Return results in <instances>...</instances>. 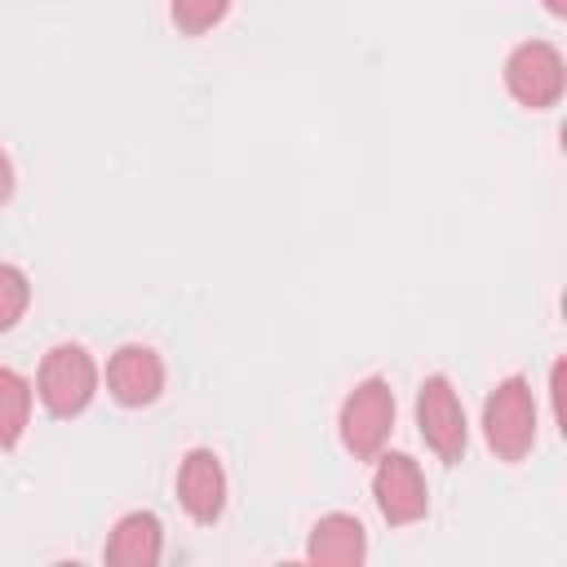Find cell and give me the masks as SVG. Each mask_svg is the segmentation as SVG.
Listing matches in <instances>:
<instances>
[{
    "mask_svg": "<svg viewBox=\"0 0 567 567\" xmlns=\"http://www.w3.org/2000/svg\"><path fill=\"white\" fill-rule=\"evenodd\" d=\"M40 399L53 416H80L97 390V368L80 346H53L40 363Z\"/></svg>",
    "mask_w": 567,
    "mask_h": 567,
    "instance_id": "cell-3",
    "label": "cell"
},
{
    "mask_svg": "<svg viewBox=\"0 0 567 567\" xmlns=\"http://www.w3.org/2000/svg\"><path fill=\"white\" fill-rule=\"evenodd\" d=\"M505 84H509V93H514L523 106H532V111L554 106V102L563 97V84H567L558 49L545 44V40L518 44V49L509 53V62H505Z\"/></svg>",
    "mask_w": 567,
    "mask_h": 567,
    "instance_id": "cell-4",
    "label": "cell"
},
{
    "mask_svg": "<svg viewBox=\"0 0 567 567\" xmlns=\"http://www.w3.org/2000/svg\"><path fill=\"white\" fill-rule=\"evenodd\" d=\"M159 549H164V532H159V518L155 514H124L106 540V563L115 567H155L159 563Z\"/></svg>",
    "mask_w": 567,
    "mask_h": 567,
    "instance_id": "cell-9",
    "label": "cell"
},
{
    "mask_svg": "<svg viewBox=\"0 0 567 567\" xmlns=\"http://www.w3.org/2000/svg\"><path fill=\"white\" fill-rule=\"evenodd\" d=\"M27 301H31L27 275H22L18 266H4V261H0V332H4V328H13V323L22 319Z\"/></svg>",
    "mask_w": 567,
    "mask_h": 567,
    "instance_id": "cell-13",
    "label": "cell"
},
{
    "mask_svg": "<svg viewBox=\"0 0 567 567\" xmlns=\"http://www.w3.org/2000/svg\"><path fill=\"white\" fill-rule=\"evenodd\" d=\"M177 496H182V509L195 518V523H213L226 505V474H221V461L208 452V447H195L186 461H182V474H177Z\"/></svg>",
    "mask_w": 567,
    "mask_h": 567,
    "instance_id": "cell-8",
    "label": "cell"
},
{
    "mask_svg": "<svg viewBox=\"0 0 567 567\" xmlns=\"http://www.w3.org/2000/svg\"><path fill=\"white\" fill-rule=\"evenodd\" d=\"M13 195V168H9V155H4V146H0V204Z\"/></svg>",
    "mask_w": 567,
    "mask_h": 567,
    "instance_id": "cell-14",
    "label": "cell"
},
{
    "mask_svg": "<svg viewBox=\"0 0 567 567\" xmlns=\"http://www.w3.org/2000/svg\"><path fill=\"white\" fill-rule=\"evenodd\" d=\"M106 385L124 408H146L164 390V363L151 346H120L106 363Z\"/></svg>",
    "mask_w": 567,
    "mask_h": 567,
    "instance_id": "cell-7",
    "label": "cell"
},
{
    "mask_svg": "<svg viewBox=\"0 0 567 567\" xmlns=\"http://www.w3.org/2000/svg\"><path fill=\"white\" fill-rule=\"evenodd\" d=\"M31 416V385L13 368H0V447H13Z\"/></svg>",
    "mask_w": 567,
    "mask_h": 567,
    "instance_id": "cell-11",
    "label": "cell"
},
{
    "mask_svg": "<svg viewBox=\"0 0 567 567\" xmlns=\"http://www.w3.org/2000/svg\"><path fill=\"white\" fill-rule=\"evenodd\" d=\"M483 434L501 461H523L536 443V399L523 377L501 381L483 403Z\"/></svg>",
    "mask_w": 567,
    "mask_h": 567,
    "instance_id": "cell-1",
    "label": "cell"
},
{
    "mask_svg": "<svg viewBox=\"0 0 567 567\" xmlns=\"http://www.w3.org/2000/svg\"><path fill=\"white\" fill-rule=\"evenodd\" d=\"M545 9H549V13H558V18H563V13H567V0H545Z\"/></svg>",
    "mask_w": 567,
    "mask_h": 567,
    "instance_id": "cell-15",
    "label": "cell"
},
{
    "mask_svg": "<svg viewBox=\"0 0 567 567\" xmlns=\"http://www.w3.org/2000/svg\"><path fill=\"white\" fill-rule=\"evenodd\" d=\"M416 425H421V439L439 452V461H461L465 452V412H461V399L452 390L447 377H425L421 394H416Z\"/></svg>",
    "mask_w": 567,
    "mask_h": 567,
    "instance_id": "cell-5",
    "label": "cell"
},
{
    "mask_svg": "<svg viewBox=\"0 0 567 567\" xmlns=\"http://www.w3.org/2000/svg\"><path fill=\"white\" fill-rule=\"evenodd\" d=\"M230 0H173V22L186 35H204L208 27H217L226 18Z\"/></svg>",
    "mask_w": 567,
    "mask_h": 567,
    "instance_id": "cell-12",
    "label": "cell"
},
{
    "mask_svg": "<svg viewBox=\"0 0 567 567\" xmlns=\"http://www.w3.org/2000/svg\"><path fill=\"white\" fill-rule=\"evenodd\" d=\"M390 430H394V394L381 377H368L341 403V443L359 461H372L381 452V443L390 439Z\"/></svg>",
    "mask_w": 567,
    "mask_h": 567,
    "instance_id": "cell-2",
    "label": "cell"
},
{
    "mask_svg": "<svg viewBox=\"0 0 567 567\" xmlns=\"http://www.w3.org/2000/svg\"><path fill=\"white\" fill-rule=\"evenodd\" d=\"M306 554H310V563H323V567H354V563H363V554H368L363 523L350 518V514L319 518L315 532H310Z\"/></svg>",
    "mask_w": 567,
    "mask_h": 567,
    "instance_id": "cell-10",
    "label": "cell"
},
{
    "mask_svg": "<svg viewBox=\"0 0 567 567\" xmlns=\"http://www.w3.org/2000/svg\"><path fill=\"white\" fill-rule=\"evenodd\" d=\"M372 492H377V505H381V514H385L390 527L416 523V518L425 514V505H430V496H425V478H421L416 461L403 456V452H390V456L377 461Z\"/></svg>",
    "mask_w": 567,
    "mask_h": 567,
    "instance_id": "cell-6",
    "label": "cell"
}]
</instances>
